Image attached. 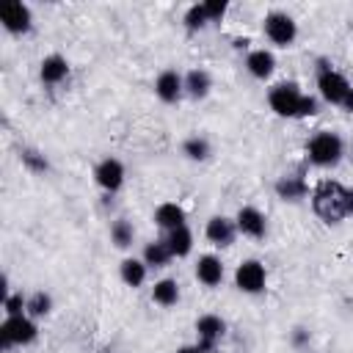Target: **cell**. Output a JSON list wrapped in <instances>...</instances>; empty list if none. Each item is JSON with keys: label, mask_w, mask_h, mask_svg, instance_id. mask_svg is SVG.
Here are the masks:
<instances>
[{"label": "cell", "mask_w": 353, "mask_h": 353, "mask_svg": "<svg viewBox=\"0 0 353 353\" xmlns=\"http://www.w3.org/2000/svg\"><path fill=\"white\" fill-rule=\"evenodd\" d=\"M345 193L347 188L336 179H320L312 190V210L317 218H323L325 223H339L342 218H347V207H345Z\"/></svg>", "instance_id": "1"}, {"label": "cell", "mask_w": 353, "mask_h": 353, "mask_svg": "<svg viewBox=\"0 0 353 353\" xmlns=\"http://www.w3.org/2000/svg\"><path fill=\"white\" fill-rule=\"evenodd\" d=\"M345 157V141L331 130H317L306 141V160L320 168H331Z\"/></svg>", "instance_id": "2"}, {"label": "cell", "mask_w": 353, "mask_h": 353, "mask_svg": "<svg viewBox=\"0 0 353 353\" xmlns=\"http://www.w3.org/2000/svg\"><path fill=\"white\" fill-rule=\"evenodd\" d=\"M350 88L353 85L347 83V77L342 72H336L325 58L317 61V91L328 105H342Z\"/></svg>", "instance_id": "3"}, {"label": "cell", "mask_w": 353, "mask_h": 353, "mask_svg": "<svg viewBox=\"0 0 353 353\" xmlns=\"http://www.w3.org/2000/svg\"><path fill=\"white\" fill-rule=\"evenodd\" d=\"M39 336V325L33 317L19 314V317H6L0 325V345L3 350H11L17 345H30Z\"/></svg>", "instance_id": "4"}, {"label": "cell", "mask_w": 353, "mask_h": 353, "mask_svg": "<svg viewBox=\"0 0 353 353\" xmlns=\"http://www.w3.org/2000/svg\"><path fill=\"white\" fill-rule=\"evenodd\" d=\"M265 39L276 47H290L298 39V22L287 11H268L262 19Z\"/></svg>", "instance_id": "5"}, {"label": "cell", "mask_w": 353, "mask_h": 353, "mask_svg": "<svg viewBox=\"0 0 353 353\" xmlns=\"http://www.w3.org/2000/svg\"><path fill=\"white\" fill-rule=\"evenodd\" d=\"M303 99V91L298 83H276L270 91H268V105L276 116H284V119H298V105Z\"/></svg>", "instance_id": "6"}, {"label": "cell", "mask_w": 353, "mask_h": 353, "mask_svg": "<svg viewBox=\"0 0 353 353\" xmlns=\"http://www.w3.org/2000/svg\"><path fill=\"white\" fill-rule=\"evenodd\" d=\"M268 284V270L259 259H243L234 270V287L248 295H259Z\"/></svg>", "instance_id": "7"}, {"label": "cell", "mask_w": 353, "mask_h": 353, "mask_svg": "<svg viewBox=\"0 0 353 353\" xmlns=\"http://www.w3.org/2000/svg\"><path fill=\"white\" fill-rule=\"evenodd\" d=\"M0 22L8 33L19 36V33H28L30 25H33V11L30 6H25L22 0H8L0 6Z\"/></svg>", "instance_id": "8"}, {"label": "cell", "mask_w": 353, "mask_h": 353, "mask_svg": "<svg viewBox=\"0 0 353 353\" xmlns=\"http://www.w3.org/2000/svg\"><path fill=\"white\" fill-rule=\"evenodd\" d=\"M124 163L119 157H102L94 165V182L105 190V193H119L124 185Z\"/></svg>", "instance_id": "9"}, {"label": "cell", "mask_w": 353, "mask_h": 353, "mask_svg": "<svg viewBox=\"0 0 353 353\" xmlns=\"http://www.w3.org/2000/svg\"><path fill=\"white\" fill-rule=\"evenodd\" d=\"M226 334V323L218 314H201L196 320V345L201 353H215V345L221 342V336Z\"/></svg>", "instance_id": "10"}, {"label": "cell", "mask_w": 353, "mask_h": 353, "mask_svg": "<svg viewBox=\"0 0 353 353\" xmlns=\"http://www.w3.org/2000/svg\"><path fill=\"white\" fill-rule=\"evenodd\" d=\"M154 94L160 102L165 105H174L182 99L185 94V77L176 72V69H163L157 77H154Z\"/></svg>", "instance_id": "11"}, {"label": "cell", "mask_w": 353, "mask_h": 353, "mask_svg": "<svg viewBox=\"0 0 353 353\" xmlns=\"http://www.w3.org/2000/svg\"><path fill=\"white\" fill-rule=\"evenodd\" d=\"M234 223H237V232H243L245 237H254V240H262L268 232V221H265L262 210H256L254 204H243L234 215Z\"/></svg>", "instance_id": "12"}, {"label": "cell", "mask_w": 353, "mask_h": 353, "mask_svg": "<svg viewBox=\"0 0 353 353\" xmlns=\"http://www.w3.org/2000/svg\"><path fill=\"white\" fill-rule=\"evenodd\" d=\"M204 237L218 248H229L234 243V237H237V223L232 218H226V215H212L207 221V226H204Z\"/></svg>", "instance_id": "13"}, {"label": "cell", "mask_w": 353, "mask_h": 353, "mask_svg": "<svg viewBox=\"0 0 353 353\" xmlns=\"http://www.w3.org/2000/svg\"><path fill=\"white\" fill-rule=\"evenodd\" d=\"M39 77H41L44 85H58V83H63V80L69 77V61H66L63 55H58V52L44 55L41 63H39Z\"/></svg>", "instance_id": "14"}, {"label": "cell", "mask_w": 353, "mask_h": 353, "mask_svg": "<svg viewBox=\"0 0 353 353\" xmlns=\"http://www.w3.org/2000/svg\"><path fill=\"white\" fill-rule=\"evenodd\" d=\"M245 69H248L251 77H256V80H268V77L273 74V69H276V58H273V52L265 50V47L248 50V55H245Z\"/></svg>", "instance_id": "15"}, {"label": "cell", "mask_w": 353, "mask_h": 353, "mask_svg": "<svg viewBox=\"0 0 353 353\" xmlns=\"http://www.w3.org/2000/svg\"><path fill=\"white\" fill-rule=\"evenodd\" d=\"M196 279L204 287H218L223 281V262L215 254H201L196 262Z\"/></svg>", "instance_id": "16"}, {"label": "cell", "mask_w": 353, "mask_h": 353, "mask_svg": "<svg viewBox=\"0 0 353 353\" xmlns=\"http://www.w3.org/2000/svg\"><path fill=\"white\" fill-rule=\"evenodd\" d=\"M276 196L284 201H301L309 196V185L301 174H284L276 179Z\"/></svg>", "instance_id": "17"}, {"label": "cell", "mask_w": 353, "mask_h": 353, "mask_svg": "<svg viewBox=\"0 0 353 353\" xmlns=\"http://www.w3.org/2000/svg\"><path fill=\"white\" fill-rule=\"evenodd\" d=\"M154 223L163 229V232H171L176 226H185V210L176 204V201H163L157 204L154 210Z\"/></svg>", "instance_id": "18"}, {"label": "cell", "mask_w": 353, "mask_h": 353, "mask_svg": "<svg viewBox=\"0 0 353 353\" xmlns=\"http://www.w3.org/2000/svg\"><path fill=\"white\" fill-rule=\"evenodd\" d=\"M210 88H212V77H210L207 69L196 66V69H190V72L185 74V94H188L190 99H204V97L210 94Z\"/></svg>", "instance_id": "19"}, {"label": "cell", "mask_w": 353, "mask_h": 353, "mask_svg": "<svg viewBox=\"0 0 353 353\" xmlns=\"http://www.w3.org/2000/svg\"><path fill=\"white\" fill-rule=\"evenodd\" d=\"M165 245H168V251L174 254V256H188L190 251H193V232L188 229V223L185 226H176V229H171V232H165Z\"/></svg>", "instance_id": "20"}, {"label": "cell", "mask_w": 353, "mask_h": 353, "mask_svg": "<svg viewBox=\"0 0 353 353\" xmlns=\"http://www.w3.org/2000/svg\"><path fill=\"white\" fill-rule=\"evenodd\" d=\"M146 262L143 259H135V256H127V259H121V265H119V273H121V281L127 284V287H132V290H138L143 281H146Z\"/></svg>", "instance_id": "21"}, {"label": "cell", "mask_w": 353, "mask_h": 353, "mask_svg": "<svg viewBox=\"0 0 353 353\" xmlns=\"http://www.w3.org/2000/svg\"><path fill=\"white\" fill-rule=\"evenodd\" d=\"M141 259L146 262V268H168V262L174 259V254L168 251L165 240H152V243L143 245V256Z\"/></svg>", "instance_id": "22"}, {"label": "cell", "mask_w": 353, "mask_h": 353, "mask_svg": "<svg viewBox=\"0 0 353 353\" xmlns=\"http://www.w3.org/2000/svg\"><path fill=\"white\" fill-rule=\"evenodd\" d=\"M152 301L157 303V306H176V301H179V284H176V279H160V281H154V287H152Z\"/></svg>", "instance_id": "23"}, {"label": "cell", "mask_w": 353, "mask_h": 353, "mask_svg": "<svg viewBox=\"0 0 353 353\" xmlns=\"http://www.w3.org/2000/svg\"><path fill=\"white\" fill-rule=\"evenodd\" d=\"M182 154H185L188 160L204 163V160L212 154V146H210V141H207L204 135H188V138L182 141Z\"/></svg>", "instance_id": "24"}, {"label": "cell", "mask_w": 353, "mask_h": 353, "mask_svg": "<svg viewBox=\"0 0 353 353\" xmlns=\"http://www.w3.org/2000/svg\"><path fill=\"white\" fill-rule=\"evenodd\" d=\"M50 312H52V298H50V292L36 290V292L28 295V306H25V314H28V317L39 320V317H47Z\"/></svg>", "instance_id": "25"}, {"label": "cell", "mask_w": 353, "mask_h": 353, "mask_svg": "<svg viewBox=\"0 0 353 353\" xmlns=\"http://www.w3.org/2000/svg\"><path fill=\"white\" fill-rule=\"evenodd\" d=\"M132 237H135V229H132L130 221L119 218V221L110 223V243H113L116 248H127V245H132Z\"/></svg>", "instance_id": "26"}, {"label": "cell", "mask_w": 353, "mask_h": 353, "mask_svg": "<svg viewBox=\"0 0 353 353\" xmlns=\"http://www.w3.org/2000/svg\"><path fill=\"white\" fill-rule=\"evenodd\" d=\"M19 160H22V165H25L28 171H33V174H44V171L50 168L47 157H44L39 149H33V146H22V149H19Z\"/></svg>", "instance_id": "27"}, {"label": "cell", "mask_w": 353, "mask_h": 353, "mask_svg": "<svg viewBox=\"0 0 353 353\" xmlns=\"http://www.w3.org/2000/svg\"><path fill=\"white\" fill-rule=\"evenodd\" d=\"M182 22H185L188 30H201V28H207L210 19H207V11H204V3H193V6H188Z\"/></svg>", "instance_id": "28"}, {"label": "cell", "mask_w": 353, "mask_h": 353, "mask_svg": "<svg viewBox=\"0 0 353 353\" xmlns=\"http://www.w3.org/2000/svg\"><path fill=\"white\" fill-rule=\"evenodd\" d=\"M25 306H28V295H22V292H8V295L3 298V312H6V317H19V314H25Z\"/></svg>", "instance_id": "29"}, {"label": "cell", "mask_w": 353, "mask_h": 353, "mask_svg": "<svg viewBox=\"0 0 353 353\" xmlns=\"http://www.w3.org/2000/svg\"><path fill=\"white\" fill-rule=\"evenodd\" d=\"M229 3L226 0H204V11H207V19L210 22H221L223 14H226Z\"/></svg>", "instance_id": "30"}, {"label": "cell", "mask_w": 353, "mask_h": 353, "mask_svg": "<svg viewBox=\"0 0 353 353\" xmlns=\"http://www.w3.org/2000/svg\"><path fill=\"white\" fill-rule=\"evenodd\" d=\"M317 113V99L312 94H303L301 105H298V119H306V116H314Z\"/></svg>", "instance_id": "31"}, {"label": "cell", "mask_w": 353, "mask_h": 353, "mask_svg": "<svg viewBox=\"0 0 353 353\" xmlns=\"http://www.w3.org/2000/svg\"><path fill=\"white\" fill-rule=\"evenodd\" d=\"M292 342H295V345H306V342H309V331L295 328V331H292Z\"/></svg>", "instance_id": "32"}, {"label": "cell", "mask_w": 353, "mask_h": 353, "mask_svg": "<svg viewBox=\"0 0 353 353\" xmlns=\"http://www.w3.org/2000/svg\"><path fill=\"white\" fill-rule=\"evenodd\" d=\"M345 207H347V215H353V188H347L345 193Z\"/></svg>", "instance_id": "33"}, {"label": "cell", "mask_w": 353, "mask_h": 353, "mask_svg": "<svg viewBox=\"0 0 353 353\" xmlns=\"http://www.w3.org/2000/svg\"><path fill=\"white\" fill-rule=\"evenodd\" d=\"M342 108H345L347 113H353V88L347 91V97H345V102H342Z\"/></svg>", "instance_id": "34"}, {"label": "cell", "mask_w": 353, "mask_h": 353, "mask_svg": "<svg viewBox=\"0 0 353 353\" xmlns=\"http://www.w3.org/2000/svg\"><path fill=\"white\" fill-rule=\"evenodd\" d=\"M174 353H201V350H199V345H182V347H176Z\"/></svg>", "instance_id": "35"}, {"label": "cell", "mask_w": 353, "mask_h": 353, "mask_svg": "<svg viewBox=\"0 0 353 353\" xmlns=\"http://www.w3.org/2000/svg\"><path fill=\"white\" fill-rule=\"evenodd\" d=\"M248 44H251L248 39H234V47H237V50H248Z\"/></svg>", "instance_id": "36"}]
</instances>
